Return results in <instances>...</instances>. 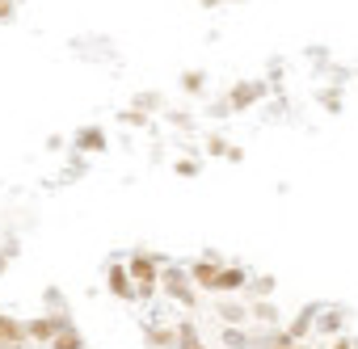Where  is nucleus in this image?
Here are the masks:
<instances>
[{"label": "nucleus", "mask_w": 358, "mask_h": 349, "mask_svg": "<svg viewBox=\"0 0 358 349\" xmlns=\"http://www.w3.org/2000/svg\"><path fill=\"white\" fill-rule=\"evenodd\" d=\"M26 332H22V324H13V320H5V315H0V341H5V345H13V341H22Z\"/></svg>", "instance_id": "f257e3e1"}, {"label": "nucleus", "mask_w": 358, "mask_h": 349, "mask_svg": "<svg viewBox=\"0 0 358 349\" xmlns=\"http://www.w3.org/2000/svg\"><path fill=\"white\" fill-rule=\"evenodd\" d=\"M131 274H135V278H139V282H143V286H148V282H152V265H148V261H143V257H139V261H135V265H131Z\"/></svg>", "instance_id": "f03ea898"}, {"label": "nucleus", "mask_w": 358, "mask_h": 349, "mask_svg": "<svg viewBox=\"0 0 358 349\" xmlns=\"http://www.w3.org/2000/svg\"><path fill=\"white\" fill-rule=\"evenodd\" d=\"M30 332H34V336H51V332H55V324H47V320H38V324H30Z\"/></svg>", "instance_id": "7ed1b4c3"}, {"label": "nucleus", "mask_w": 358, "mask_h": 349, "mask_svg": "<svg viewBox=\"0 0 358 349\" xmlns=\"http://www.w3.org/2000/svg\"><path fill=\"white\" fill-rule=\"evenodd\" d=\"M110 286H114V290H118V295H127V278H122V274H118V269H114V274H110Z\"/></svg>", "instance_id": "20e7f679"}, {"label": "nucleus", "mask_w": 358, "mask_h": 349, "mask_svg": "<svg viewBox=\"0 0 358 349\" xmlns=\"http://www.w3.org/2000/svg\"><path fill=\"white\" fill-rule=\"evenodd\" d=\"M59 349H80V341H76L72 332H64V336H59Z\"/></svg>", "instance_id": "39448f33"}, {"label": "nucleus", "mask_w": 358, "mask_h": 349, "mask_svg": "<svg viewBox=\"0 0 358 349\" xmlns=\"http://www.w3.org/2000/svg\"><path fill=\"white\" fill-rule=\"evenodd\" d=\"M9 9H13V5H9V0H0V17H5V13H9Z\"/></svg>", "instance_id": "423d86ee"}, {"label": "nucleus", "mask_w": 358, "mask_h": 349, "mask_svg": "<svg viewBox=\"0 0 358 349\" xmlns=\"http://www.w3.org/2000/svg\"><path fill=\"white\" fill-rule=\"evenodd\" d=\"M333 349H350V341H337V345H333Z\"/></svg>", "instance_id": "0eeeda50"}]
</instances>
